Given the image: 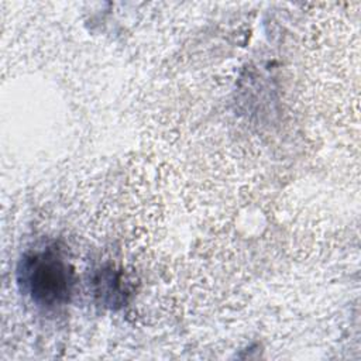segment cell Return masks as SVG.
Masks as SVG:
<instances>
[{
    "label": "cell",
    "mask_w": 361,
    "mask_h": 361,
    "mask_svg": "<svg viewBox=\"0 0 361 361\" xmlns=\"http://www.w3.org/2000/svg\"><path fill=\"white\" fill-rule=\"evenodd\" d=\"M18 282L37 305L52 307L68 300L72 272L59 255L52 251H41L21 259Z\"/></svg>",
    "instance_id": "cell-1"
}]
</instances>
